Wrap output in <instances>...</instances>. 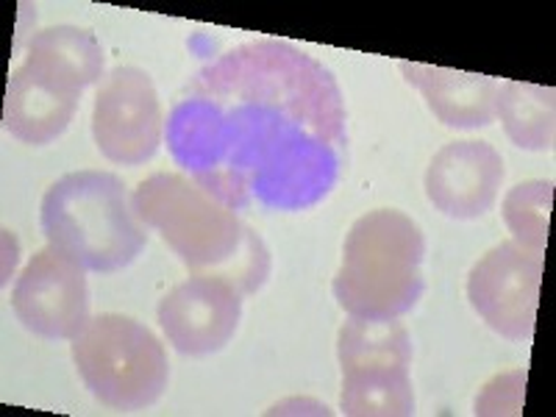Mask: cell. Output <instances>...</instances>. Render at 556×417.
<instances>
[{
	"instance_id": "8",
	"label": "cell",
	"mask_w": 556,
	"mask_h": 417,
	"mask_svg": "<svg viewBox=\"0 0 556 417\" xmlns=\"http://www.w3.org/2000/svg\"><path fill=\"white\" fill-rule=\"evenodd\" d=\"M17 320L42 340H76L89 317V287L84 267L53 251L34 253L12 292Z\"/></svg>"
},
{
	"instance_id": "11",
	"label": "cell",
	"mask_w": 556,
	"mask_h": 417,
	"mask_svg": "<svg viewBox=\"0 0 556 417\" xmlns=\"http://www.w3.org/2000/svg\"><path fill=\"white\" fill-rule=\"evenodd\" d=\"M406 84L420 89L434 117L448 128H486L495 121L501 84L479 73H459V70L434 67V64L401 62Z\"/></svg>"
},
{
	"instance_id": "4",
	"label": "cell",
	"mask_w": 556,
	"mask_h": 417,
	"mask_svg": "<svg viewBox=\"0 0 556 417\" xmlns=\"http://www.w3.org/2000/svg\"><path fill=\"white\" fill-rule=\"evenodd\" d=\"M424 231L399 208H374L351 226L334 276L337 304L351 317L392 320L420 301Z\"/></svg>"
},
{
	"instance_id": "10",
	"label": "cell",
	"mask_w": 556,
	"mask_h": 417,
	"mask_svg": "<svg viewBox=\"0 0 556 417\" xmlns=\"http://www.w3.org/2000/svg\"><path fill=\"white\" fill-rule=\"evenodd\" d=\"M504 181V159L490 142L459 139L434 153L426 170V195L454 220H476L493 208Z\"/></svg>"
},
{
	"instance_id": "17",
	"label": "cell",
	"mask_w": 556,
	"mask_h": 417,
	"mask_svg": "<svg viewBox=\"0 0 556 417\" xmlns=\"http://www.w3.org/2000/svg\"><path fill=\"white\" fill-rule=\"evenodd\" d=\"M551 203H554V184L551 181H523L506 192L504 223L513 231L518 245L545 253L551 226Z\"/></svg>"
},
{
	"instance_id": "7",
	"label": "cell",
	"mask_w": 556,
	"mask_h": 417,
	"mask_svg": "<svg viewBox=\"0 0 556 417\" xmlns=\"http://www.w3.org/2000/svg\"><path fill=\"white\" fill-rule=\"evenodd\" d=\"M96 146L114 165H146L156 156L165 121L151 76L139 67H114L92 109Z\"/></svg>"
},
{
	"instance_id": "15",
	"label": "cell",
	"mask_w": 556,
	"mask_h": 417,
	"mask_svg": "<svg viewBox=\"0 0 556 417\" xmlns=\"http://www.w3.org/2000/svg\"><path fill=\"white\" fill-rule=\"evenodd\" d=\"M337 356L342 374L365 370V367H409L412 340L409 331L392 320H374V317H351L342 323L337 337Z\"/></svg>"
},
{
	"instance_id": "5",
	"label": "cell",
	"mask_w": 556,
	"mask_h": 417,
	"mask_svg": "<svg viewBox=\"0 0 556 417\" xmlns=\"http://www.w3.org/2000/svg\"><path fill=\"white\" fill-rule=\"evenodd\" d=\"M73 362L87 390L112 409H146L167 387V356L148 326L126 315H101L73 340Z\"/></svg>"
},
{
	"instance_id": "18",
	"label": "cell",
	"mask_w": 556,
	"mask_h": 417,
	"mask_svg": "<svg viewBox=\"0 0 556 417\" xmlns=\"http://www.w3.org/2000/svg\"><path fill=\"white\" fill-rule=\"evenodd\" d=\"M526 395V370L504 374L484 387L476 399V415H520Z\"/></svg>"
},
{
	"instance_id": "14",
	"label": "cell",
	"mask_w": 556,
	"mask_h": 417,
	"mask_svg": "<svg viewBox=\"0 0 556 417\" xmlns=\"http://www.w3.org/2000/svg\"><path fill=\"white\" fill-rule=\"evenodd\" d=\"M495 117L506 137L523 151H548L556 134V96L551 87L526 81H504L498 89Z\"/></svg>"
},
{
	"instance_id": "16",
	"label": "cell",
	"mask_w": 556,
	"mask_h": 417,
	"mask_svg": "<svg viewBox=\"0 0 556 417\" xmlns=\"http://www.w3.org/2000/svg\"><path fill=\"white\" fill-rule=\"evenodd\" d=\"M340 409L348 417L415 415L409 367H365L342 374Z\"/></svg>"
},
{
	"instance_id": "9",
	"label": "cell",
	"mask_w": 556,
	"mask_h": 417,
	"mask_svg": "<svg viewBox=\"0 0 556 417\" xmlns=\"http://www.w3.org/2000/svg\"><path fill=\"white\" fill-rule=\"evenodd\" d=\"M159 326L181 356L217 354L242 317V292L226 276L198 273L159 301Z\"/></svg>"
},
{
	"instance_id": "6",
	"label": "cell",
	"mask_w": 556,
	"mask_h": 417,
	"mask_svg": "<svg viewBox=\"0 0 556 417\" xmlns=\"http://www.w3.org/2000/svg\"><path fill=\"white\" fill-rule=\"evenodd\" d=\"M543 281V253L518 242H501L486 251L468 276L470 306L481 320L513 342H529L538 323Z\"/></svg>"
},
{
	"instance_id": "12",
	"label": "cell",
	"mask_w": 556,
	"mask_h": 417,
	"mask_svg": "<svg viewBox=\"0 0 556 417\" xmlns=\"http://www.w3.org/2000/svg\"><path fill=\"white\" fill-rule=\"evenodd\" d=\"M78 96H70L56 84L45 81L31 67L20 64L9 78L3 126L14 139L26 146H48L62 137L76 114Z\"/></svg>"
},
{
	"instance_id": "13",
	"label": "cell",
	"mask_w": 556,
	"mask_h": 417,
	"mask_svg": "<svg viewBox=\"0 0 556 417\" xmlns=\"http://www.w3.org/2000/svg\"><path fill=\"white\" fill-rule=\"evenodd\" d=\"M23 64L45 81L81 98L84 89L101 81L103 48L87 28L53 26L34 34Z\"/></svg>"
},
{
	"instance_id": "1",
	"label": "cell",
	"mask_w": 556,
	"mask_h": 417,
	"mask_svg": "<svg viewBox=\"0 0 556 417\" xmlns=\"http://www.w3.org/2000/svg\"><path fill=\"white\" fill-rule=\"evenodd\" d=\"M167 148L223 206L301 212L340 178V84L285 39L237 45L184 87L167 117Z\"/></svg>"
},
{
	"instance_id": "2",
	"label": "cell",
	"mask_w": 556,
	"mask_h": 417,
	"mask_svg": "<svg viewBox=\"0 0 556 417\" xmlns=\"http://www.w3.org/2000/svg\"><path fill=\"white\" fill-rule=\"evenodd\" d=\"M131 208L142 226L153 228L190 270H212L240 262L235 285L242 295L260 290L270 273V256L235 208L223 206L190 178L156 173L139 184Z\"/></svg>"
},
{
	"instance_id": "3",
	"label": "cell",
	"mask_w": 556,
	"mask_h": 417,
	"mask_svg": "<svg viewBox=\"0 0 556 417\" xmlns=\"http://www.w3.org/2000/svg\"><path fill=\"white\" fill-rule=\"evenodd\" d=\"M42 235L53 251L92 273H117L146 248L126 184L112 173L78 170L51 184L39 208Z\"/></svg>"
}]
</instances>
